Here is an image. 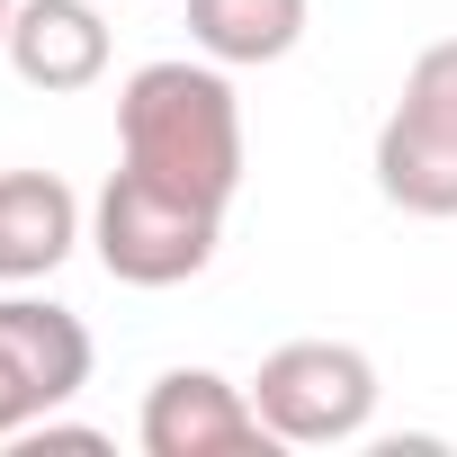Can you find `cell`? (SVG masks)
Masks as SVG:
<instances>
[{
  "label": "cell",
  "mask_w": 457,
  "mask_h": 457,
  "mask_svg": "<svg viewBox=\"0 0 457 457\" xmlns=\"http://www.w3.org/2000/svg\"><path fill=\"white\" fill-rule=\"evenodd\" d=\"M224 243V215L135 179V170H108V188L90 197V252L117 287H188Z\"/></svg>",
  "instance_id": "cell-4"
},
{
  "label": "cell",
  "mask_w": 457,
  "mask_h": 457,
  "mask_svg": "<svg viewBox=\"0 0 457 457\" xmlns=\"http://www.w3.org/2000/svg\"><path fill=\"white\" fill-rule=\"evenodd\" d=\"M243 99H234V72L206 63V54H162V63H135L126 90H117V170L206 206V215H234L243 197Z\"/></svg>",
  "instance_id": "cell-1"
},
{
  "label": "cell",
  "mask_w": 457,
  "mask_h": 457,
  "mask_svg": "<svg viewBox=\"0 0 457 457\" xmlns=\"http://www.w3.org/2000/svg\"><path fill=\"white\" fill-rule=\"evenodd\" d=\"M368 170H377L386 206H403L421 224L457 215V37H439V46H421L403 63V90L377 126Z\"/></svg>",
  "instance_id": "cell-2"
},
{
  "label": "cell",
  "mask_w": 457,
  "mask_h": 457,
  "mask_svg": "<svg viewBox=\"0 0 457 457\" xmlns=\"http://www.w3.org/2000/svg\"><path fill=\"white\" fill-rule=\"evenodd\" d=\"M135 439H144V457H270L278 448L252 386H234L224 368H162L144 386Z\"/></svg>",
  "instance_id": "cell-6"
},
{
  "label": "cell",
  "mask_w": 457,
  "mask_h": 457,
  "mask_svg": "<svg viewBox=\"0 0 457 457\" xmlns=\"http://www.w3.org/2000/svg\"><path fill=\"white\" fill-rule=\"evenodd\" d=\"M90 243V206L54 170H0V287H37Z\"/></svg>",
  "instance_id": "cell-8"
},
{
  "label": "cell",
  "mask_w": 457,
  "mask_h": 457,
  "mask_svg": "<svg viewBox=\"0 0 457 457\" xmlns=\"http://www.w3.org/2000/svg\"><path fill=\"white\" fill-rule=\"evenodd\" d=\"M90 323L54 296L10 287L0 296V448H19L46 412H63L90 386Z\"/></svg>",
  "instance_id": "cell-5"
},
{
  "label": "cell",
  "mask_w": 457,
  "mask_h": 457,
  "mask_svg": "<svg viewBox=\"0 0 457 457\" xmlns=\"http://www.w3.org/2000/svg\"><path fill=\"white\" fill-rule=\"evenodd\" d=\"M10 19H19V0H0V46H10Z\"/></svg>",
  "instance_id": "cell-10"
},
{
  "label": "cell",
  "mask_w": 457,
  "mask_h": 457,
  "mask_svg": "<svg viewBox=\"0 0 457 457\" xmlns=\"http://www.w3.org/2000/svg\"><path fill=\"white\" fill-rule=\"evenodd\" d=\"M243 386L278 448H341L377 421V395H386L359 341H278Z\"/></svg>",
  "instance_id": "cell-3"
},
{
  "label": "cell",
  "mask_w": 457,
  "mask_h": 457,
  "mask_svg": "<svg viewBox=\"0 0 457 457\" xmlns=\"http://www.w3.org/2000/svg\"><path fill=\"white\" fill-rule=\"evenodd\" d=\"M314 28V0H188V46L224 72L287 63Z\"/></svg>",
  "instance_id": "cell-9"
},
{
  "label": "cell",
  "mask_w": 457,
  "mask_h": 457,
  "mask_svg": "<svg viewBox=\"0 0 457 457\" xmlns=\"http://www.w3.org/2000/svg\"><path fill=\"white\" fill-rule=\"evenodd\" d=\"M10 72L46 99H72V90H99L108 81V10L99 0H19L10 19Z\"/></svg>",
  "instance_id": "cell-7"
}]
</instances>
